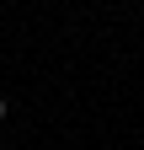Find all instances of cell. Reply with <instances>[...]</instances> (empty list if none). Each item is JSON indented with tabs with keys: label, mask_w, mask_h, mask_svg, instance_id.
<instances>
[{
	"label": "cell",
	"mask_w": 144,
	"mask_h": 150,
	"mask_svg": "<svg viewBox=\"0 0 144 150\" xmlns=\"http://www.w3.org/2000/svg\"><path fill=\"white\" fill-rule=\"evenodd\" d=\"M6 112H11V102H6V97H0V123H6Z\"/></svg>",
	"instance_id": "6da1fadb"
}]
</instances>
